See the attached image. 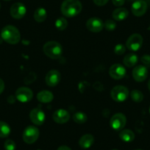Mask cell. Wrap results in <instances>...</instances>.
Masks as SVG:
<instances>
[{"label": "cell", "mask_w": 150, "mask_h": 150, "mask_svg": "<svg viewBox=\"0 0 150 150\" xmlns=\"http://www.w3.org/2000/svg\"><path fill=\"white\" fill-rule=\"evenodd\" d=\"M81 2L79 0H64L61 5V13L66 17H74L82 11Z\"/></svg>", "instance_id": "obj_1"}, {"label": "cell", "mask_w": 150, "mask_h": 150, "mask_svg": "<svg viewBox=\"0 0 150 150\" xmlns=\"http://www.w3.org/2000/svg\"><path fill=\"white\" fill-rule=\"evenodd\" d=\"M2 40L10 44H16L21 39V35L19 31L16 27L8 25L4 27L1 33Z\"/></svg>", "instance_id": "obj_2"}, {"label": "cell", "mask_w": 150, "mask_h": 150, "mask_svg": "<svg viewBox=\"0 0 150 150\" xmlns=\"http://www.w3.org/2000/svg\"><path fill=\"white\" fill-rule=\"evenodd\" d=\"M44 52L51 59H57L62 55L63 47L57 41H49L44 46Z\"/></svg>", "instance_id": "obj_3"}, {"label": "cell", "mask_w": 150, "mask_h": 150, "mask_svg": "<svg viewBox=\"0 0 150 150\" xmlns=\"http://www.w3.org/2000/svg\"><path fill=\"white\" fill-rule=\"evenodd\" d=\"M110 96L111 98L116 102H124L129 96V90L124 86H116L111 90Z\"/></svg>", "instance_id": "obj_4"}, {"label": "cell", "mask_w": 150, "mask_h": 150, "mask_svg": "<svg viewBox=\"0 0 150 150\" xmlns=\"http://www.w3.org/2000/svg\"><path fill=\"white\" fill-rule=\"evenodd\" d=\"M39 129L36 127L29 126L26 127V129L23 132L22 138L26 144H34L37 141L38 138H39Z\"/></svg>", "instance_id": "obj_5"}, {"label": "cell", "mask_w": 150, "mask_h": 150, "mask_svg": "<svg viewBox=\"0 0 150 150\" xmlns=\"http://www.w3.org/2000/svg\"><path fill=\"white\" fill-rule=\"evenodd\" d=\"M143 44V37L138 33L132 34L126 42V47L129 50L136 52L141 48Z\"/></svg>", "instance_id": "obj_6"}, {"label": "cell", "mask_w": 150, "mask_h": 150, "mask_svg": "<svg viewBox=\"0 0 150 150\" xmlns=\"http://www.w3.org/2000/svg\"><path fill=\"white\" fill-rule=\"evenodd\" d=\"M127 118L123 113H116L113 115L110 121V125L114 130H121L125 127Z\"/></svg>", "instance_id": "obj_7"}, {"label": "cell", "mask_w": 150, "mask_h": 150, "mask_svg": "<svg viewBox=\"0 0 150 150\" xmlns=\"http://www.w3.org/2000/svg\"><path fill=\"white\" fill-rule=\"evenodd\" d=\"M33 93L31 89L27 87L18 88L16 91V98L21 102H28L32 100Z\"/></svg>", "instance_id": "obj_8"}, {"label": "cell", "mask_w": 150, "mask_h": 150, "mask_svg": "<svg viewBox=\"0 0 150 150\" xmlns=\"http://www.w3.org/2000/svg\"><path fill=\"white\" fill-rule=\"evenodd\" d=\"M109 74L114 80H121L126 74V69L122 65L116 63L111 66L109 69Z\"/></svg>", "instance_id": "obj_9"}, {"label": "cell", "mask_w": 150, "mask_h": 150, "mask_svg": "<svg viewBox=\"0 0 150 150\" xmlns=\"http://www.w3.org/2000/svg\"><path fill=\"white\" fill-rule=\"evenodd\" d=\"M31 122L35 125H41L44 123L46 115L44 111L40 108H35L31 110L30 113Z\"/></svg>", "instance_id": "obj_10"}, {"label": "cell", "mask_w": 150, "mask_h": 150, "mask_svg": "<svg viewBox=\"0 0 150 150\" xmlns=\"http://www.w3.org/2000/svg\"><path fill=\"white\" fill-rule=\"evenodd\" d=\"M147 3L144 0H136L132 5V12L134 16L140 17L144 16L147 11Z\"/></svg>", "instance_id": "obj_11"}, {"label": "cell", "mask_w": 150, "mask_h": 150, "mask_svg": "<svg viewBox=\"0 0 150 150\" xmlns=\"http://www.w3.org/2000/svg\"><path fill=\"white\" fill-rule=\"evenodd\" d=\"M26 12H27L26 7L24 6V4L20 3V2H16V3L13 4L11 6V11H10L11 16L16 19L22 18L25 16Z\"/></svg>", "instance_id": "obj_12"}, {"label": "cell", "mask_w": 150, "mask_h": 150, "mask_svg": "<svg viewBox=\"0 0 150 150\" xmlns=\"http://www.w3.org/2000/svg\"><path fill=\"white\" fill-rule=\"evenodd\" d=\"M148 70L145 66L139 65L134 68L132 70V77L136 82H143L147 78Z\"/></svg>", "instance_id": "obj_13"}, {"label": "cell", "mask_w": 150, "mask_h": 150, "mask_svg": "<svg viewBox=\"0 0 150 150\" xmlns=\"http://www.w3.org/2000/svg\"><path fill=\"white\" fill-rule=\"evenodd\" d=\"M61 75L57 70H51L47 74L45 77V82L47 86L50 87H54L60 81Z\"/></svg>", "instance_id": "obj_14"}, {"label": "cell", "mask_w": 150, "mask_h": 150, "mask_svg": "<svg viewBox=\"0 0 150 150\" xmlns=\"http://www.w3.org/2000/svg\"><path fill=\"white\" fill-rule=\"evenodd\" d=\"M86 27L89 31L93 33H99L104 28V23L100 18L93 17L88 20L86 22Z\"/></svg>", "instance_id": "obj_15"}, {"label": "cell", "mask_w": 150, "mask_h": 150, "mask_svg": "<svg viewBox=\"0 0 150 150\" xmlns=\"http://www.w3.org/2000/svg\"><path fill=\"white\" fill-rule=\"evenodd\" d=\"M52 118L56 123L65 124L70 119V114L66 110L59 109L53 113Z\"/></svg>", "instance_id": "obj_16"}, {"label": "cell", "mask_w": 150, "mask_h": 150, "mask_svg": "<svg viewBox=\"0 0 150 150\" xmlns=\"http://www.w3.org/2000/svg\"><path fill=\"white\" fill-rule=\"evenodd\" d=\"M94 143V138L91 134H86L80 138L79 145L83 149H88Z\"/></svg>", "instance_id": "obj_17"}, {"label": "cell", "mask_w": 150, "mask_h": 150, "mask_svg": "<svg viewBox=\"0 0 150 150\" xmlns=\"http://www.w3.org/2000/svg\"><path fill=\"white\" fill-rule=\"evenodd\" d=\"M112 18H114L116 21H123L125 18H127L128 16H129V12L126 8H119L114 10V11L112 12Z\"/></svg>", "instance_id": "obj_18"}, {"label": "cell", "mask_w": 150, "mask_h": 150, "mask_svg": "<svg viewBox=\"0 0 150 150\" xmlns=\"http://www.w3.org/2000/svg\"><path fill=\"white\" fill-rule=\"evenodd\" d=\"M53 98H54V96L52 93L49 91H40L37 95L38 100L43 103L51 102L53 100Z\"/></svg>", "instance_id": "obj_19"}, {"label": "cell", "mask_w": 150, "mask_h": 150, "mask_svg": "<svg viewBox=\"0 0 150 150\" xmlns=\"http://www.w3.org/2000/svg\"><path fill=\"white\" fill-rule=\"evenodd\" d=\"M138 61V57L134 53H129V54H127L124 58L123 62L124 64L127 66V67L131 68L136 65V63Z\"/></svg>", "instance_id": "obj_20"}, {"label": "cell", "mask_w": 150, "mask_h": 150, "mask_svg": "<svg viewBox=\"0 0 150 150\" xmlns=\"http://www.w3.org/2000/svg\"><path fill=\"white\" fill-rule=\"evenodd\" d=\"M34 18L37 22H44L47 17V13L44 8H38L35 10L34 13Z\"/></svg>", "instance_id": "obj_21"}, {"label": "cell", "mask_w": 150, "mask_h": 150, "mask_svg": "<svg viewBox=\"0 0 150 150\" xmlns=\"http://www.w3.org/2000/svg\"><path fill=\"white\" fill-rule=\"evenodd\" d=\"M119 138L125 142H132L135 139V134L130 129H123L119 133Z\"/></svg>", "instance_id": "obj_22"}, {"label": "cell", "mask_w": 150, "mask_h": 150, "mask_svg": "<svg viewBox=\"0 0 150 150\" xmlns=\"http://www.w3.org/2000/svg\"><path fill=\"white\" fill-rule=\"evenodd\" d=\"M11 129L9 125L5 122L0 121V138H7L11 134Z\"/></svg>", "instance_id": "obj_23"}, {"label": "cell", "mask_w": 150, "mask_h": 150, "mask_svg": "<svg viewBox=\"0 0 150 150\" xmlns=\"http://www.w3.org/2000/svg\"><path fill=\"white\" fill-rule=\"evenodd\" d=\"M88 117L86 114L83 112H77L73 116V120L77 124H84L87 121Z\"/></svg>", "instance_id": "obj_24"}, {"label": "cell", "mask_w": 150, "mask_h": 150, "mask_svg": "<svg viewBox=\"0 0 150 150\" xmlns=\"http://www.w3.org/2000/svg\"><path fill=\"white\" fill-rule=\"evenodd\" d=\"M68 26V21L66 19L63 17H60V18H57L55 21V27L57 30H66V27Z\"/></svg>", "instance_id": "obj_25"}, {"label": "cell", "mask_w": 150, "mask_h": 150, "mask_svg": "<svg viewBox=\"0 0 150 150\" xmlns=\"http://www.w3.org/2000/svg\"><path fill=\"white\" fill-rule=\"evenodd\" d=\"M131 98L135 102H141L144 99V94L141 91L133 90L131 92Z\"/></svg>", "instance_id": "obj_26"}, {"label": "cell", "mask_w": 150, "mask_h": 150, "mask_svg": "<svg viewBox=\"0 0 150 150\" xmlns=\"http://www.w3.org/2000/svg\"><path fill=\"white\" fill-rule=\"evenodd\" d=\"M104 27L108 31H112V30H114L116 27V23L112 20L108 19L104 24Z\"/></svg>", "instance_id": "obj_27"}, {"label": "cell", "mask_w": 150, "mask_h": 150, "mask_svg": "<svg viewBox=\"0 0 150 150\" xmlns=\"http://www.w3.org/2000/svg\"><path fill=\"white\" fill-rule=\"evenodd\" d=\"M4 147H5V150H15L16 148V145L13 140L8 139L5 141V144H4Z\"/></svg>", "instance_id": "obj_28"}, {"label": "cell", "mask_w": 150, "mask_h": 150, "mask_svg": "<svg viewBox=\"0 0 150 150\" xmlns=\"http://www.w3.org/2000/svg\"><path fill=\"white\" fill-rule=\"evenodd\" d=\"M126 51V47L123 44H117L114 48V52L115 54H118V55H122Z\"/></svg>", "instance_id": "obj_29"}, {"label": "cell", "mask_w": 150, "mask_h": 150, "mask_svg": "<svg viewBox=\"0 0 150 150\" xmlns=\"http://www.w3.org/2000/svg\"><path fill=\"white\" fill-rule=\"evenodd\" d=\"M141 62L146 66H150V55L149 54H144L141 57Z\"/></svg>", "instance_id": "obj_30"}, {"label": "cell", "mask_w": 150, "mask_h": 150, "mask_svg": "<svg viewBox=\"0 0 150 150\" xmlns=\"http://www.w3.org/2000/svg\"><path fill=\"white\" fill-rule=\"evenodd\" d=\"M108 1L109 0H93V2H94L95 5H96L97 6H104V5L108 3Z\"/></svg>", "instance_id": "obj_31"}, {"label": "cell", "mask_w": 150, "mask_h": 150, "mask_svg": "<svg viewBox=\"0 0 150 150\" xmlns=\"http://www.w3.org/2000/svg\"><path fill=\"white\" fill-rule=\"evenodd\" d=\"M112 2L115 6L120 7L125 4V0H112Z\"/></svg>", "instance_id": "obj_32"}, {"label": "cell", "mask_w": 150, "mask_h": 150, "mask_svg": "<svg viewBox=\"0 0 150 150\" xmlns=\"http://www.w3.org/2000/svg\"><path fill=\"white\" fill-rule=\"evenodd\" d=\"M4 89H5V83L2 79H0V94L3 92Z\"/></svg>", "instance_id": "obj_33"}, {"label": "cell", "mask_w": 150, "mask_h": 150, "mask_svg": "<svg viewBox=\"0 0 150 150\" xmlns=\"http://www.w3.org/2000/svg\"><path fill=\"white\" fill-rule=\"evenodd\" d=\"M57 150H71V149L67 146H60L57 148Z\"/></svg>", "instance_id": "obj_34"}, {"label": "cell", "mask_w": 150, "mask_h": 150, "mask_svg": "<svg viewBox=\"0 0 150 150\" xmlns=\"http://www.w3.org/2000/svg\"><path fill=\"white\" fill-rule=\"evenodd\" d=\"M148 88H149V90L150 91V80H149V83H148Z\"/></svg>", "instance_id": "obj_35"}, {"label": "cell", "mask_w": 150, "mask_h": 150, "mask_svg": "<svg viewBox=\"0 0 150 150\" xmlns=\"http://www.w3.org/2000/svg\"><path fill=\"white\" fill-rule=\"evenodd\" d=\"M129 1H136V0H129Z\"/></svg>", "instance_id": "obj_36"}, {"label": "cell", "mask_w": 150, "mask_h": 150, "mask_svg": "<svg viewBox=\"0 0 150 150\" xmlns=\"http://www.w3.org/2000/svg\"><path fill=\"white\" fill-rule=\"evenodd\" d=\"M149 112H150V107H149Z\"/></svg>", "instance_id": "obj_37"}, {"label": "cell", "mask_w": 150, "mask_h": 150, "mask_svg": "<svg viewBox=\"0 0 150 150\" xmlns=\"http://www.w3.org/2000/svg\"><path fill=\"white\" fill-rule=\"evenodd\" d=\"M136 150H142V149H136Z\"/></svg>", "instance_id": "obj_38"}, {"label": "cell", "mask_w": 150, "mask_h": 150, "mask_svg": "<svg viewBox=\"0 0 150 150\" xmlns=\"http://www.w3.org/2000/svg\"><path fill=\"white\" fill-rule=\"evenodd\" d=\"M0 8H1V4H0Z\"/></svg>", "instance_id": "obj_39"}, {"label": "cell", "mask_w": 150, "mask_h": 150, "mask_svg": "<svg viewBox=\"0 0 150 150\" xmlns=\"http://www.w3.org/2000/svg\"><path fill=\"white\" fill-rule=\"evenodd\" d=\"M5 1H9V0H5Z\"/></svg>", "instance_id": "obj_40"}, {"label": "cell", "mask_w": 150, "mask_h": 150, "mask_svg": "<svg viewBox=\"0 0 150 150\" xmlns=\"http://www.w3.org/2000/svg\"><path fill=\"white\" fill-rule=\"evenodd\" d=\"M112 150H117V149H112Z\"/></svg>", "instance_id": "obj_41"}, {"label": "cell", "mask_w": 150, "mask_h": 150, "mask_svg": "<svg viewBox=\"0 0 150 150\" xmlns=\"http://www.w3.org/2000/svg\"><path fill=\"white\" fill-rule=\"evenodd\" d=\"M38 150H41V149H38Z\"/></svg>", "instance_id": "obj_42"}]
</instances>
